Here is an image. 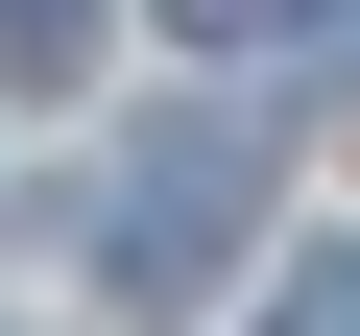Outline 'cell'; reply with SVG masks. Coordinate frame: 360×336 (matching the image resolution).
Here are the masks:
<instances>
[{
  "label": "cell",
  "instance_id": "obj_3",
  "mask_svg": "<svg viewBox=\"0 0 360 336\" xmlns=\"http://www.w3.org/2000/svg\"><path fill=\"white\" fill-rule=\"evenodd\" d=\"M264 336H360V240H312V264L264 288Z\"/></svg>",
  "mask_w": 360,
  "mask_h": 336
},
{
  "label": "cell",
  "instance_id": "obj_1",
  "mask_svg": "<svg viewBox=\"0 0 360 336\" xmlns=\"http://www.w3.org/2000/svg\"><path fill=\"white\" fill-rule=\"evenodd\" d=\"M240 217H264V144H240V120H168V144L120 168V217H96V264H120V288L168 312V288H217V264H240Z\"/></svg>",
  "mask_w": 360,
  "mask_h": 336
},
{
  "label": "cell",
  "instance_id": "obj_2",
  "mask_svg": "<svg viewBox=\"0 0 360 336\" xmlns=\"http://www.w3.org/2000/svg\"><path fill=\"white\" fill-rule=\"evenodd\" d=\"M96 72V0H0V96H72Z\"/></svg>",
  "mask_w": 360,
  "mask_h": 336
},
{
  "label": "cell",
  "instance_id": "obj_4",
  "mask_svg": "<svg viewBox=\"0 0 360 336\" xmlns=\"http://www.w3.org/2000/svg\"><path fill=\"white\" fill-rule=\"evenodd\" d=\"M168 25H193V49H288L312 0H168Z\"/></svg>",
  "mask_w": 360,
  "mask_h": 336
}]
</instances>
